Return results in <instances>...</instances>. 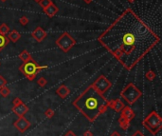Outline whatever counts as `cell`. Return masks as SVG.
I'll return each mask as SVG.
<instances>
[{
	"label": "cell",
	"instance_id": "obj_8",
	"mask_svg": "<svg viewBox=\"0 0 162 136\" xmlns=\"http://www.w3.org/2000/svg\"><path fill=\"white\" fill-rule=\"evenodd\" d=\"M13 126L19 132L24 133L31 127V122L28 119H26L24 116H22V117H18V119L16 121H14Z\"/></svg>",
	"mask_w": 162,
	"mask_h": 136
},
{
	"label": "cell",
	"instance_id": "obj_15",
	"mask_svg": "<svg viewBox=\"0 0 162 136\" xmlns=\"http://www.w3.org/2000/svg\"><path fill=\"white\" fill-rule=\"evenodd\" d=\"M7 37H8L10 41H12V42L15 43L21 38V35L18 32V31H16V30H13V31L10 32L8 33V36H7Z\"/></svg>",
	"mask_w": 162,
	"mask_h": 136
},
{
	"label": "cell",
	"instance_id": "obj_1",
	"mask_svg": "<svg viewBox=\"0 0 162 136\" xmlns=\"http://www.w3.org/2000/svg\"><path fill=\"white\" fill-rule=\"evenodd\" d=\"M99 41L119 63L131 70L159 44L160 37L133 10L127 9L99 37Z\"/></svg>",
	"mask_w": 162,
	"mask_h": 136
},
{
	"label": "cell",
	"instance_id": "obj_7",
	"mask_svg": "<svg viewBox=\"0 0 162 136\" xmlns=\"http://www.w3.org/2000/svg\"><path fill=\"white\" fill-rule=\"evenodd\" d=\"M91 86L97 90V92H99L101 94H104L111 88L112 83L109 81L104 75H101V76L98 77V79L93 83V84H91Z\"/></svg>",
	"mask_w": 162,
	"mask_h": 136
},
{
	"label": "cell",
	"instance_id": "obj_9",
	"mask_svg": "<svg viewBox=\"0 0 162 136\" xmlns=\"http://www.w3.org/2000/svg\"><path fill=\"white\" fill-rule=\"evenodd\" d=\"M29 107L27 105L24 104V103H22V104H19L17 106H13V109H12V111H13V113L16 116L22 117V116H24L26 113L29 111Z\"/></svg>",
	"mask_w": 162,
	"mask_h": 136
},
{
	"label": "cell",
	"instance_id": "obj_33",
	"mask_svg": "<svg viewBox=\"0 0 162 136\" xmlns=\"http://www.w3.org/2000/svg\"><path fill=\"white\" fill-rule=\"evenodd\" d=\"M127 1L129 2V3H134V2L135 1V0H127Z\"/></svg>",
	"mask_w": 162,
	"mask_h": 136
},
{
	"label": "cell",
	"instance_id": "obj_20",
	"mask_svg": "<svg viewBox=\"0 0 162 136\" xmlns=\"http://www.w3.org/2000/svg\"><path fill=\"white\" fill-rule=\"evenodd\" d=\"M10 93V90L7 86L0 89V95H1L2 97H7Z\"/></svg>",
	"mask_w": 162,
	"mask_h": 136
},
{
	"label": "cell",
	"instance_id": "obj_36",
	"mask_svg": "<svg viewBox=\"0 0 162 136\" xmlns=\"http://www.w3.org/2000/svg\"><path fill=\"white\" fill-rule=\"evenodd\" d=\"M0 66H1V63H0Z\"/></svg>",
	"mask_w": 162,
	"mask_h": 136
},
{
	"label": "cell",
	"instance_id": "obj_10",
	"mask_svg": "<svg viewBox=\"0 0 162 136\" xmlns=\"http://www.w3.org/2000/svg\"><path fill=\"white\" fill-rule=\"evenodd\" d=\"M31 36L37 41V42H42V41L47 37V32L43 28L37 27L34 31L31 32Z\"/></svg>",
	"mask_w": 162,
	"mask_h": 136
},
{
	"label": "cell",
	"instance_id": "obj_25",
	"mask_svg": "<svg viewBox=\"0 0 162 136\" xmlns=\"http://www.w3.org/2000/svg\"><path fill=\"white\" fill-rule=\"evenodd\" d=\"M19 23L22 25V26H26L28 23H29V18L27 16H21L19 18Z\"/></svg>",
	"mask_w": 162,
	"mask_h": 136
},
{
	"label": "cell",
	"instance_id": "obj_4",
	"mask_svg": "<svg viewBox=\"0 0 162 136\" xmlns=\"http://www.w3.org/2000/svg\"><path fill=\"white\" fill-rule=\"evenodd\" d=\"M143 127L153 135H156L162 128V119L156 111H152L143 120Z\"/></svg>",
	"mask_w": 162,
	"mask_h": 136
},
{
	"label": "cell",
	"instance_id": "obj_32",
	"mask_svg": "<svg viewBox=\"0 0 162 136\" xmlns=\"http://www.w3.org/2000/svg\"><path fill=\"white\" fill-rule=\"evenodd\" d=\"M84 1L86 3V4H90V3L93 1V0H84Z\"/></svg>",
	"mask_w": 162,
	"mask_h": 136
},
{
	"label": "cell",
	"instance_id": "obj_31",
	"mask_svg": "<svg viewBox=\"0 0 162 136\" xmlns=\"http://www.w3.org/2000/svg\"><path fill=\"white\" fill-rule=\"evenodd\" d=\"M110 136H120V134H119V131L115 130V131H113V132H112Z\"/></svg>",
	"mask_w": 162,
	"mask_h": 136
},
{
	"label": "cell",
	"instance_id": "obj_26",
	"mask_svg": "<svg viewBox=\"0 0 162 136\" xmlns=\"http://www.w3.org/2000/svg\"><path fill=\"white\" fill-rule=\"evenodd\" d=\"M7 84H8V82H7V80L2 76V75H0V89L3 88V87L7 86Z\"/></svg>",
	"mask_w": 162,
	"mask_h": 136
},
{
	"label": "cell",
	"instance_id": "obj_17",
	"mask_svg": "<svg viewBox=\"0 0 162 136\" xmlns=\"http://www.w3.org/2000/svg\"><path fill=\"white\" fill-rule=\"evenodd\" d=\"M9 41H10L9 38L6 35H0V51H1L3 49L9 44Z\"/></svg>",
	"mask_w": 162,
	"mask_h": 136
},
{
	"label": "cell",
	"instance_id": "obj_16",
	"mask_svg": "<svg viewBox=\"0 0 162 136\" xmlns=\"http://www.w3.org/2000/svg\"><path fill=\"white\" fill-rule=\"evenodd\" d=\"M19 58L22 60L23 62H28L29 61V60H31L32 57H31V54H29V52L28 51H23L21 52V54H19Z\"/></svg>",
	"mask_w": 162,
	"mask_h": 136
},
{
	"label": "cell",
	"instance_id": "obj_24",
	"mask_svg": "<svg viewBox=\"0 0 162 136\" xmlns=\"http://www.w3.org/2000/svg\"><path fill=\"white\" fill-rule=\"evenodd\" d=\"M54 114H55V112H54V111L52 109H47L46 111H45V115H46V117L47 118H48V119H50V118H52V117L54 116Z\"/></svg>",
	"mask_w": 162,
	"mask_h": 136
},
{
	"label": "cell",
	"instance_id": "obj_27",
	"mask_svg": "<svg viewBox=\"0 0 162 136\" xmlns=\"http://www.w3.org/2000/svg\"><path fill=\"white\" fill-rule=\"evenodd\" d=\"M22 103H24L23 101H22L19 97H16V98H14L13 101V106H17V105H19V104H22Z\"/></svg>",
	"mask_w": 162,
	"mask_h": 136
},
{
	"label": "cell",
	"instance_id": "obj_2",
	"mask_svg": "<svg viewBox=\"0 0 162 136\" xmlns=\"http://www.w3.org/2000/svg\"><path fill=\"white\" fill-rule=\"evenodd\" d=\"M73 106L89 122H94L108 109V101L103 94L90 85L73 101Z\"/></svg>",
	"mask_w": 162,
	"mask_h": 136
},
{
	"label": "cell",
	"instance_id": "obj_6",
	"mask_svg": "<svg viewBox=\"0 0 162 136\" xmlns=\"http://www.w3.org/2000/svg\"><path fill=\"white\" fill-rule=\"evenodd\" d=\"M56 45H57L64 52H68L71 49L76 45V40H75L68 32H64L63 35L56 40Z\"/></svg>",
	"mask_w": 162,
	"mask_h": 136
},
{
	"label": "cell",
	"instance_id": "obj_3",
	"mask_svg": "<svg viewBox=\"0 0 162 136\" xmlns=\"http://www.w3.org/2000/svg\"><path fill=\"white\" fill-rule=\"evenodd\" d=\"M47 66H39L34 60L31 59L28 62H23V64L19 67V70L25 75L28 80L32 81L34 80L39 71L47 69Z\"/></svg>",
	"mask_w": 162,
	"mask_h": 136
},
{
	"label": "cell",
	"instance_id": "obj_22",
	"mask_svg": "<svg viewBox=\"0 0 162 136\" xmlns=\"http://www.w3.org/2000/svg\"><path fill=\"white\" fill-rule=\"evenodd\" d=\"M38 3H39V5L42 7L43 9H45V8H47L48 5H50L51 3H53V2H52V0H40Z\"/></svg>",
	"mask_w": 162,
	"mask_h": 136
},
{
	"label": "cell",
	"instance_id": "obj_19",
	"mask_svg": "<svg viewBox=\"0 0 162 136\" xmlns=\"http://www.w3.org/2000/svg\"><path fill=\"white\" fill-rule=\"evenodd\" d=\"M9 32H10V28L8 25L5 23L0 25V35H8Z\"/></svg>",
	"mask_w": 162,
	"mask_h": 136
},
{
	"label": "cell",
	"instance_id": "obj_14",
	"mask_svg": "<svg viewBox=\"0 0 162 136\" xmlns=\"http://www.w3.org/2000/svg\"><path fill=\"white\" fill-rule=\"evenodd\" d=\"M56 93L64 99V98H66L68 96V94L70 93V89L67 88L66 85H61L57 89H56Z\"/></svg>",
	"mask_w": 162,
	"mask_h": 136
},
{
	"label": "cell",
	"instance_id": "obj_35",
	"mask_svg": "<svg viewBox=\"0 0 162 136\" xmlns=\"http://www.w3.org/2000/svg\"><path fill=\"white\" fill-rule=\"evenodd\" d=\"M34 1H35V2H37V3H38V2L40 1V0H34Z\"/></svg>",
	"mask_w": 162,
	"mask_h": 136
},
{
	"label": "cell",
	"instance_id": "obj_29",
	"mask_svg": "<svg viewBox=\"0 0 162 136\" xmlns=\"http://www.w3.org/2000/svg\"><path fill=\"white\" fill-rule=\"evenodd\" d=\"M132 136H144V134H143L141 131L138 130V131H135V133H134L133 135H132Z\"/></svg>",
	"mask_w": 162,
	"mask_h": 136
},
{
	"label": "cell",
	"instance_id": "obj_28",
	"mask_svg": "<svg viewBox=\"0 0 162 136\" xmlns=\"http://www.w3.org/2000/svg\"><path fill=\"white\" fill-rule=\"evenodd\" d=\"M64 136H77V135L75 134L72 130H68V131H67L65 135H64Z\"/></svg>",
	"mask_w": 162,
	"mask_h": 136
},
{
	"label": "cell",
	"instance_id": "obj_11",
	"mask_svg": "<svg viewBox=\"0 0 162 136\" xmlns=\"http://www.w3.org/2000/svg\"><path fill=\"white\" fill-rule=\"evenodd\" d=\"M124 107L125 106L122 103V101L120 99H118V98L108 101V108H111L112 109H114L116 112H120Z\"/></svg>",
	"mask_w": 162,
	"mask_h": 136
},
{
	"label": "cell",
	"instance_id": "obj_23",
	"mask_svg": "<svg viewBox=\"0 0 162 136\" xmlns=\"http://www.w3.org/2000/svg\"><path fill=\"white\" fill-rule=\"evenodd\" d=\"M37 84H38L39 87H41V88H44V87L47 86V79L45 77H40L38 79V81H37Z\"/></svg>",
	"mask_w": 162,
	"mask_h": 136
},
{
	"label": "cell",
	"instance_id": "obj_12",
	"mask_svg": "<svg viewBox=\"0 0 162 136\" xmlns=\"http://www.w3.org/2000/svg\"><path fill=\"white\" fill-rule=\"evenodd\" d=\"M120 112H122L120 116H122L123 118H125L126 120L129 121V122H131V121L133 120L135 118V111L130 107H124L123 109Z\"/></svg>",
	"mask_w": 162,
	"mask_h": 136
},
{
	"label": "cell",
	"instance_id": "obj_34",
	"mask_svg": "<svg viewBox=\"0 0 162 136\" xmlns=\"http://www.w3.org/2000/svg\"><path fill=\"white\" fill-rule=\"evenodd\" d=\"M0 1H1V2H6L7 0H0Z\"/></svg>",
	"mask_w": 162,
	"mask_h": 136
},
{
	"label": "cell",
	"instance_id": "obj_5",
	"mask_svg": "<svg viewBox=\"0 0 162 136\" xmlns=\"http://www.w3.org/2000/svg\"><path fill=\"white\" fill-rule=\"evenodd\" d=\"M120 96L129 105H133L142 96V92L138 89L133 83H129L120 93Z\"/></svg>",
	"mask_w": 162,
	"mask_h": 136
},
{
	"label": "cell",
	"instance_id": "obj_13",
	"mask_svg": "<svg viewBox=\"0 0 162 136\" xmlns=\"http://www.w3.org/2000/svg\"><path fill=\"white\" fill-rule=\"evenodd\" d=\"M44 12L48 17H53L59 12V8L55 4H53V3H51L50 5H48L47 8L44 9Z\"/></svg>",
	"mask_w": 162,
	"mask_h": 136
},
{
	"label": "cell",
	"instance_id": "obj_18",
	"mask_svg": "<svg viewBox=\"0 0 162 136\" xmlns=\"http://www.w3.org/2000/svg\"><path fill=\"white\" fill-rule=\"evenodd\" d=\"M119 126L122 130H127V128H129L130 122L128 120H126L125 118H123L122 116H120L119 118Z\"/></svg>",
	"mask_w": 162,
	"mask_h": 136
},
{
	"label": "cell",
	"instance_id": "obj_30",
	"mask_svg": "<svg viewBox=\"0 0 162 136\" xmlns=\"http://www.w3.org/2000/svg\"><path fill=\"white\" fill-rule=\"evenodd\" d=\"M84 136H93V133L90 130H86V131H84Z\"/></svg>",
	"mask_w": 162,
	"mask_h": 136
},
{
	"label": "cell",
	"instance_id": "obj_21",
	"mask_svg": "<svg viewBox=\"0 0 162 136\" xmlns=\"http://www.w3.org/2000/svg\"><path fill=\"white\" fill-rule=\"evenodd\" d=\"M145 77L147 78V80L153 81L154 80V78H156V73H154L152 70H150L149 71H147V73L145 74Z\"/></svg>",
	"mask_w": 162,
	"mask_h": 136
}]
</instances>
